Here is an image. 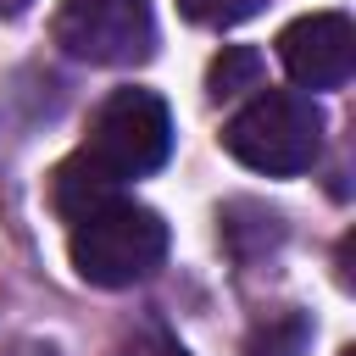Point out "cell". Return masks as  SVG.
Returning a JSON list of instances; mask_svg holds the SVG:
<instances>
[{"label":"cell","instance_id":"cell-1","mask_svg":"<svg viewBox=\"0 0 356 356\" xmlns=\"http://www.w3.org/2000/svg\"><path fill=\"white\" fill-rule=\"evenodd\" d=\"M67 256H72V267H78L83 284L128 289V284H139V278H150L161 267V256H167V222L150 206L117 195V200L83 211L72 222Z\"/></svg>","mask_w":356,"mask_h":356},{"label":"cell","instance_id":"cell-2","mask_svg":"<svg viewBox=\"0 0 356 356\" xmlns=\"http://www.w3.org/2000/svg\"><path fill=\"white\" fill-rule=\"evenodd\" d=\"M172 150V111L161 95L150 89H111L95 117H89V139L72 150L100 184L122 189V178H145L167 161Z\"/></svg>","mask_w":356,"mask_h":356},{"label":"cell","instance_id":"cell-3","mask_svg":"<svg viewBox=\"0 0 356 356\" xmlns=\"http://www.w3.org/2000/svg\"><path fill=\"white\" fill-rule=\"evenodd\" d=\"M222 145L250 172L289 178V172H306L317 161V150H323V111L312 106V95L261 89V95H250V106H239L228 117Z\"/></svg>","mask_w":356,"mask_h":356},{"label":"cell","instance_id":"cell-4","mask_svg":"<svg viewBox=\"0 0 356 356\" xmlns=\"http://www.w3.org/2000/svg\"><path fill=\"white\" fill-rule=\"evenodd\" d=\"M56 44L89 67H139L156 56V11L150 0H61Z\"/></svg>","mask_w":356,"mask_h":356},{"label":"cell","instance_id":"cell-5","mask_svg":"<svg viewBox=\"0 0 356 356\" xmlns=\"http://www.w3.org/2000/svg\"><path fill=\"white\" fill-rule=\"evenodd\" d=\"M278 61L295 78V89H339L356 72V28L345 11H312L295 17L278 33Z\"/></svg>","mask_w":356,"mask_h":356},{"label":"cell","instance_id":"cell-6","mask_svg":"<svg viewBox=\"0 0 356 356\" xmlns=\"http://www.w3.org/2000/svg\"><path fill=\"white\" fill-rule=\"evenodd\" d=\"M306 317L300 312H284V317H273V323H261L256 328V339H250V356H306Z\"/></svg>","mask_w":356,"mask_h":356},{"label":"cell","instance_id":"cell-7","mask_svg":"<svg viewBox=\"0 0 356 356\" xmlns=\"http://www.w3.org/2000/svg\"><path fill=\"white\" fill-rule=\"evenodd\" d=\"M256 72H261V61H256V50H222L217 61H211V95L222 100V95H239V89H256Z\"/></svg>","mask_w":356,"mask_h":356},{"label":"cell","instance_id":"cell-8","mask_svg":"<svg viewBox=\"0 0 356 356\" xmlns=\"http://www.w3.org/2000/svg\"><path fill=\"white\" fill-rule=\"evenodd\" d=\"M195 22H206V28H234V22H245V17H256L261 11V0H178Z\"/></svg>","mask_w":356,"mask_h":356},{"label":"cell","instance_id":"cell-9","mask_svg":"<svg viewBox=\"0 0 356 356\" xmlns=\"http://www.w3.org/2000/svg\"><path fill=\"white\" fill-rule=\"evenodd\" d=\"M122 356H184L178 345H167V339H134Z\"/></svg>","mask_w":356,"mask_h":356},{"label":"cell","instance_id":"cell-10","mask_svg":"<svg viewBox=\"0 0 356 356\" xmlns=\"http://www.w3.org/2000/svg\"><path fill=\"white\" fill-rule=\"evenodd\" d=\"M33 0H0V17H17V11H28Z\"/></svg>","mask_w":356,"mask_h":356},{"label":"cell","instance_id":"cell-11","mask_svg":"<svg viewBox=\"0 0 356 356\" xmlns=\"http://www.w3.org/2000/svg\"><path fill=\"white\" fill-rule=\"evenodd\" d=\"M339 356H356V350H339Z\"/></svg>","mask_w":356,"mask_h":356}]
</instances>
